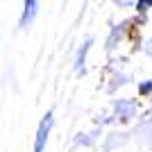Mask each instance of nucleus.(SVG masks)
Listing matches in <instances>:
<instances>
[{
    "label": "nucleus",
    "instance_id": "nucleus-2",
    "mask_svg": "<svg viewBox=\"0 0 152 152\" xmlns=\"http://www.w3.org/2000/svg\"><path fill=\"white\" fill-rule=\"evenodd\" d=\"M37 14V2H25V12H23V18H20V25H25L27 20Z\"/></svg>",
    "mask_w": 152,
    "mask_h": 152
},
{
    "label": "nucleus",
    "instance_id": "nucleus-1",
    "mask_svg": "<svg viewBox=\"0 0 152 152\" xmlns=\"http://www.w3.org/2000/svg\"><path fill=\"white\" fill-rule=\"evenodd\" d=\"M50 127H52V111L43 116V121L37 129V141H34V152H43L45 148V141H48V134H50Z\"/></svg>",
    "mask_w": 152,
    "mask_h": 152
}]
</instances>
